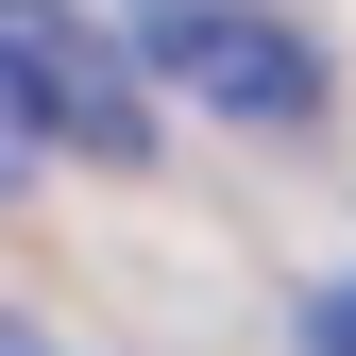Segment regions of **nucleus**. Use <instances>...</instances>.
Here are the masks:
<instances>
[{"instance_id": "1", "label": "nucleus", "mask_w": 356, "mask_h": 356, "mask_svg": "<svg viewBox=\"0 0 356 356\" xmlns=\"http://www.w3.org/2000/svg\"><path fill=\"white\" fill-rule=\"evenodd\" d=\"M119 34H136L153 102H204V119H238V136H305V119L339 102L323 34H305L289 0H119Z\"/></svg>"}, {"instance_id": "2", "label": "nucleus", "mask_w": 356, "mask_h": 356, "mask_svg": "<svg viewBox=\"0 0 356 356\" xmlns=\"http://www.w3.org/2000/svg\"><path fill=\"white\" fill-rule=\"evenodd\" d=\"M0 85L34 102L51 153H102V170L153 153V68H136V34H102L85 0H0Z\"/></svg>"}, {"instance_id": "3", "label": "nucleus", "mask_w": 356, "mask_h": 356, "mask_svg": "<svg viewBox=\"0 0 356 356\" xmlns=\"http://www.w3.org/2000/svg\"><path fill=\"white\" fill-rule=\"evenodd\" d=\"M34 153H51V136H34V102L0 85V187H34Z\"/></svg>"}, {"instance_id": "4", "label": "nucleus", "mask_w": 356, "mask_h": 356, "mask_svg": "<svg viewBox=\"0 0 356 356\" xmlns=\"http://www.w3.org/2000/svg\"><path fill=\"white\" fill-rule=\"evenodd\" d=\"M305 356H356V272H339L323 305H305Z\"/></svg>"}, {"instance_id": "5", "label": "nucleus", "mask_w": 356, "mask_h": 356, "mask_svg": "<svg viewBox=\"0 0 356 356\" xmlns=\"http://www.w3.org/2000/svg\"><path fill=\"white\" fill-rule=\"evenodd\" d=\"M0 356H51V339H34V323H0Z\"/></svg>"}]
</instances>
